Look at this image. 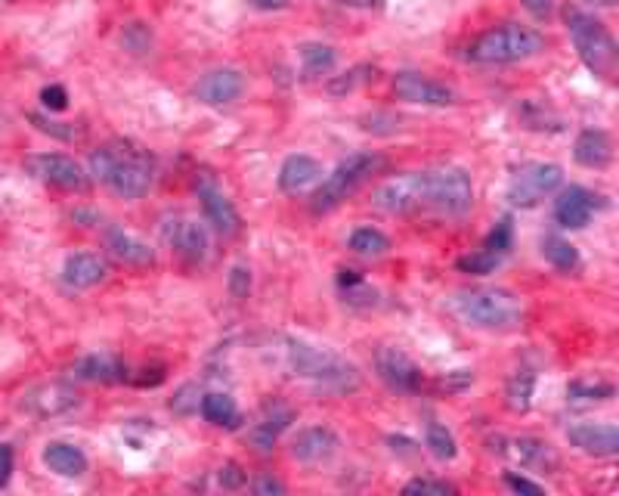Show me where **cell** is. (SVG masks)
I'll list each match as a JSON object with an SVG mask.
<instances>
[{"mask_svg": "<svg viewBox=\"0 0 619 496\" xmlns=\"http://www.w3.org/2000/svg\"><path fill=\"white\" fill-rule=\"evenodd\" d=\"M372 202H375V208H381L387 214H418V211H425V205H421V171L387 177L372 193Z\"/></svg>", "mask_w": 619, "mask_h": 496, "instance_id": "cell-12", "label": "cell"}, {"mask_svg": "<svg viewBox=\"0 0 619 496\" xmlns=\"http://www.w3.org/2000/svg\"><path fill=\"white\" fill-rule=\"evenodd\" d=\"M425 447L431 450L434 459L440 462H452L455 456H459V444H455V434L443 425V422H428L425 425Z\"/></svg>", "mask_w": 619, "mask_h": 496, "instance_id": "cell-34", "label": "cell"}, {"mask_svg": "<svg viewBox=\"0 0 619 496\" xmlns=\"http://www.w3.org/2000/svg\"><path fill=\"white\" fill-rule=\"evenodd\" d=\"M375 369H378V379L390 388V391H400V394H418L421 385H425V376H421L418 363L397 351V348H381L375 357Z\"/></svg>", "mask_w": 619, "mask_h": 496, "instance_id": "cell-15", "label": "cell"}, {"mask_svg": "<svg viewBox=\"0 0 619 496\" xmlns=\"http://www.w3.org/2000/svg\"><path fill=\"white\" fill-rule=\"evenodd\" d=\"M511 245H514V227H511V217H502V221L493 227V233L486 236L483 242V252H490L496 258L505 261V255L511 252Z\"/></svg>", "mask_w": 619, "mask_h": 496, "instance_id": "cell-37", "label": "cell"}, {"mask_svg": "<svg viewBox=\"0 0 619 496\" xmlns=\"http://www.w3.org/2000/svg\"><path fill=\"white\" fill-rule=\"evenodd\" d=\"M499 453L527 469H558V453L539 438H508L502 441Z\"/></svg>", "mask_w": 619, "mask_h": 496, "instance_id": "cell-24", "label": "cell"}, {"mask_svg": "<svg viewBox=\"0 0 619 496\" xmlns=\"http://www.w3.org/2000/svg\"><path fill=\"white\" fill-rule=\"evenodd\" d=\"M452 307L468 326L483 332H514L524 323V304L511 289L502 286L459 289L452 298Z\"/></svg>", "mask_w": 619, "mask_h": 496, "instance_id": "cell-3", "label": "cell"}, {"mask_svg": "<svg viewBox=\"0 0 619 496\" xmlns=\"http://www.w3.org/2000/svg\"><path fill=\"white\" fill-rule=\"evenodd\" d=\"M421 202H425V211L443 217H462L474 205V183L468 171L452 165L421 171Z\"/></svg>", "mask_w": 619, "mask_h": 496, "instance_id": "cell-6", "label": "cell"}, {"mask_svg": "<svg viewBox=\"0 0 619 496\" xmlns=\"http://www.w3.org/2000/svg\"><path fill=\"white\" fill-rule=\"evenodd\" d=\"M28 121L35 124L41 134H50V137H56V140H62V143H72V140L81 137V128H78V124H72V121H53V118H47V115H41V112H31Z\"/></svg>", "mask_w": 619, "mask_h": 496, "instance_id": "cell-36", "label": "cell"}, {"mask_svg": "<svg viewBox=\"0 0 619 496\" xmlns=\"http://www.w3.org/2000/svg\"><path fill=\"white\" fill-rule=\"evenodd\" d=\"M106 248H109L112 258H118L121 264H130V267H149V264H155V252L149 248V242L137 239L134 233L109 230Z\"/></svg>", "mask_w": 619, "mask_h": 496, "instance_id": "cell-27", "label": "cell"}, {"mask_svg": "<svg viewBox=\"0 0 619 496\" xmlns=\"http://www.w3.org/2000/svg\"><path fill=\"white\" fill-rule=\"evenodd\" d=\"M106 276H109V261L93 252H75L65 258V267H62V279L72 289H93V286H100Z\"/></svg>", "mask_w": 619, "mask_h": 496, "instance_id": "cell-22", "label": "cell"}, {"mask_svg": "<svg viewBox=\"0 0 619 496\" xmlns=\"http://www.w3.org/2000/svg\"><path fill=\"white\" fill-rule=\"evenodd\" d=\"M251 490L257 493V496H279V493H285V484L279 481V478H270V475H260L254 484H251Z\"/></svg>", "mask_w": 619, "mask_h": 496, "instance_id": "cell-45", "label": "cell"}, {"mask_svg": "<svg viewBox=\"0 0 619 496\" xmlns=\"http://www.w3.org/2000/svg\"><path fill=\"white\" fill-rule=\"evenodd\" d=\"M338 286H341L344 304H350V307L369 310V307H375V304H378V292L366 283V276H360L356 270H341V276H338Z\"/></svg>", "mask_w": 619, "mask_h": 496, "instance_id": "cell-31", "label": "cell"}, {"mask_svg": "<svg viewBox=\"0 0 619 496\" xmlns=\"http://www.w3.org/2000/svg\"><path fill=\"white\" fill-rule=\"evenodd\" d=\"M505 484H508L514 493H530V496H542V493H545L542 484H536V481H530V478H524V475H514V472L505 475Z\"/></svg>", "mask_w": 619, "mask_h": 496, "instance_id": "cell-43", "label": "cell"}, {"mask_svg": "<svg viewBox=\"0 0 619 496\" xmlns=\"http://www.w3.org/2000/svg\"><path fill=\"white\" fill-rule=\"evenodd\" d=\"M254 10H264V13H276V10H285L291 0H248Z\"/></svg>", "mask_w": 619, "mask_h": 496, "instance_id": "cell-50", "label": "cell"}, {"mask_svg": "<svg viewBox=\"0 0 619 496\" xmlns=\"http://www.w3.org/2000/svg\"><path fill=\"white\" fill-rule=\"evenodd\" d=\"M13 478V447L0 444V487H7Z\"/></svg>", "mask_w": 619, "mask_h": 496, "instance_id": "cell-48", "label": "cell"}, {"mask_svg": "<svg viewBox=\"0 0 619 496\" xmlns=\"http://www.w3.org/2000/svg\"><path fill=\"white\" fill-rule=\"evenodd\" d=\"M161 236H165L171 252L189 264H199L208 258V230L195 217H168L165 227H161Z\"/></svg>", "mask_w": 619, "mask_h": 496, "instance_id": "cell-13", "label": "cell"}, {"mask_svg": "<svg viewBox=\"0 0 619 496\" xmlns=\"http://www.w3.org/2000/svg\"><path fill=\"white\" fill-rule=\"evenodd\" d=\"M220 484H223L226 490H236V487L245 484V475H242V469H239L236 462H226L223 469H220Z\"/></svg>", "mask_w": 619, "mask_h": 496, "instance_id": "cell-47", "label": "cell"}, {"mask_svg": "<svg viewBox=\"0 0 619 496\" xmlns=\"http://www.w3.org/2000/svg\"><path fill=\"white\" fill-rule=\"evenodd\" d=\"M338 450H341V438L329 425L301 428L298 438L291 441V456H295L301 465H325L338 456Z\"/></svg>", "mask_w": 619, "mask_h": 496, "instance_id": "cell-18", "label": "cell"}, {"mask_svg": "<svg viewBox=\"0 0 619 496\" xmlns=\"http://www.w3.org/2000/svg\"><path fill=\"white\" fill-rule=\"evenodd\" d=\"M199 410L205 416V422L217 425V428H236L242 422V413L236 407V400L230 394H223V391H211L202 397L199 403Z\"/></svg>", "mask_w": 619, "mask_h": 496, "instance_id": "cell-29", "label": "cell"}, {"mask_svg": "<svg viewBox=\"0 0 619 496\" xmlns=\"http://www.w3.org/2000/svg\"><path fill=\"white\" fill-rule=\"evenodd\" d=\"M372 75H375L372 66H356V69H350L347 75L332 78V81H329V93H335V97H344V93H350V90H356L360 84H366Z\"/></svg>", "mask_w": 619, "mask_h": 496, "instance_id": "cell-39", "label": "cell"}, {"mask_svg": "<svg viewBox=\"0 0 619 496\" xmlns=\"http://www.w3.org/2000/svg\"><path fill=\"white\" fill-rule=\"evenodd\" d=\"M245 93V75L239 69H211L195 81V100L205 106H230Z\"/></svg>", "mask_w": 619, "mask_h": 496, "instance_id": "cell-17", "label": "cell"}, {"mask_svg": "<svg viewBox=\"0 0 619 496\" xmlns=\"http://www.w3.org/2000/svg\"><path fill=\"white\" fill-rule=\"evenodd\" d=\"M291 419H295V413H291L285 403H279V400L264 403V410H260L257 422L248 428V441L260 453H270L276 447V441H279V434L291 425Z\"/></svg>", "mask_w": 619, "mask_h": 496, "instance_id": "cell-20", "label": "cell"}, {"mask_svg": "<svg viewBox=\"0 0 619 496\" xmlns=\"http://www.w3.org/2000/svg\"><path fill=\"white\" fill-rule=\"evenodd\" d=\"M72 372L81 382H100V385L127 382V366L112 354H87L72 366Z\"/></svg>", "mask_w": 619, "mask_h": 496, "instance_id": "cell-25", "label": "cell"}, {"mask_svg": "<svg viewBox=\"0 0 619 496\" xmlns=\"http://www.w3.org/2000/svg\"><path fill=\"white\" fill-rule=\"evenodd\" d=\"M78 407H81V391L62 379L38 382L19 397V410L31 419H59L75 413Z\"/></svg>", "mask_w": 619, "mask_h": 496, "instance_id": "cell-8", "label": "cell"}, {"mask_svg": "<svg viewBox=\"0 0 619 496\" xmlns=\"http://www.w3.org/2000/svg\"><path fill=\"white\" fill-rule=\"evenodd\" d=\"M564 186V168L555 162H530L517 168V174L508 183V199L520 208H533L545 196L558 193Z\"/></svg>", "mask_w": 619, "mask_h": 496, "instance_id": "cell-9", "label": "cell"}, {"mask_svg": "<svg viewBox=\"0 0 619 496\" xmlns=\"http://www.w3.org/2000/svg\"><path fill=\"white\" fill-rule=\"evenodd\" d=\"M604 208V196H598L589 186H564L555 199V221L564 230H582L592 217Z\"/></svg>", "mask_w": 619, "mask_h": 496, "instance_id": "cell-14", "label": "cell"}, {"mask_svg": "<svg viewBox=\"0 0 619 496\" xmlns=\"http://www.w3.org/2000/svg\"><path fill=\"white\" fill-rule=\"evenodd\" d=\"M41 103L50 112H65L69 109V93H65V87H59V84H50L41 90Z\"/></svg>", "mask_w": 619, "mask_h": 496, "instance_id": "cell-41", "label": "cell"}, {"mask_svg": "<svg viewBox=\"0 0 619 496\" xmlns=\"http://www.w3.org/2000/svg\"><path fill=\"white\" fill-rule=\"evenodd\" d=\"M567 441L585 456H616L619 453V428L613 422H579L567 428Z\"/></svg>", "mask_w": 619, "mask_h": 496, "instance_id": "cell-19", "label": "cell"}, {"mask_svg": "<svg viewBox=\"0 0 619 496\" xmlns=\"http://www.w3.org/2000/svg\"><path fill=\"white\" fill-rule=\"evenodd\" d=\"M573 159L589 168V171H604L613 162V140L607 131L601 128H585L579 131L576 143H573Z\"/></svg>", "mask_w": 619, "mask_h": 496, "instance_id": "cell-23", "label": "cell"}, {"mask_svg": "<svg viewBox=\"0 0 619 496\" xmlns=\"http://www.w3.org/2000/svg\"><path fill=\"white\" fill-rule=\"evenodd\" d=\"M381 165H384V159H381V155H375V152H353V155H347V159L338 162V168L329 177L319 180V190L313 193V205H310L313 214L335 211L347 196L356 193V186L366 183Z\"/></svg>", "mask_w": 619, "mask_h": 496, "instance_id": "cell-7", "label": "cell"}, {"mask_svg": "<svg viewBox=\"0 0 619 496\" xmlns=\"http://www.w3.org/2000/svg\"><path fill=\"white\" fill-rule=\"evenodd\" d=\"M25 171L35 180H41L47 186H56V190H65V193H84L87 186H90L87 171L72 159V155H62V152L28 155Z\"/></svg>", "mask_w": 619, "mask_h": 496, "instance_id": "cell-10", "label": "cell"}, {"mask_svg": "<svg viewBox=\"0 0 619 496\" xmlns=\"http://www.w3.org/2000/svg\"><path fill=\"white\" fill-rule=\"evenodd\" d=\"M394 93L403 103H412V106H452L455 103L452 87L421 75V72H397Z\"/></svg>", "mask_w": 619, "mask_h": 496, "instance_id": "cell-16", "label": "cell"}, {"mask_svg": "<svg viewBox=\"0 0 619 496\" xmlns=\"http://www.w3.org/2000/svg\"><path fill=\"white\" fill-rule=\"evenodd\" d=\"M564 22H567V31H570L582 66L589 69L592 75L610 81L616 66H619V47L607 31V25L601 19H595L592 13L579 10V7H567Z\"/></svg>", "mask_w": 619, "mask_h": 496, "instance_id": "cell-4", "label": "cell"}, {"mask_svg": "<svg viewBox=\"0 0 619 496\" xmlns=\"http://www.w3.org/2000/svg\"><path fill=\"white\" fill-rule=\"evenodd\" d=\"M90 174L121 199H143L155 177V159L134 140H109L93 149Z\"/></svg>", "mask_w": 619, "mask_h": 496, "instance_id": "cell-2", "label": "cell"}, {"mask_svg": "<svg viewBox=\"0 0 619 496\" xmlns=\"http://www.w3.org/2000/svg\"><path fill=\"white\" fill-rule=\"evenodd\" d=\"M350 252L360 255V258H384L390 252V239L387 233L375 230V227H360L350 233Z\"/></svg>", "mask_w": 619, "mask_h": 496, "instance_id": "cell-33", "label": "cell"}, {"mask_svg": "<svg viewBox=\"0 0 619 496\" xmlns=\"http://www.w3.org/2000/svg\"><path fill=\"white\" fill-rule=\"evenodd\" d=\"M474 382V376L468 369H455V372H449L446 379H440V388H446V391H462V388H468Z\"/></svg>", "mask_w": 619, "mask_h": 496, "instance_id": "cell-46", "label": "cell"}, {"mask_svg": "<svg viewBox=\"0 0 619 496\" xmlns=\"http://www.w3.org/2000/svg\"><path fill=\"white\" fill-rule=\"evenodd\" d=\"M41 459H44L47 469H50L53 475H59V478H81V475L87 472V456H84V450L75 447V444H65V441L47 444L44 453H41Z\"/></svg>", "mask_w": 619, "mask_h": 496, "instance_id": "cell-26", "label": "cell"}, {"mask_svg": "<svg viewBox=\"0 0 619 496\" xmlns=\"http://www.w3.org/2000/svg\"><path fill=\"white\" fill-rule=\"evenodd\" d=\"M273 360L276 366H282L288 376L313 382L325 391L335 394H350L360 388V369H356L347 357L329 351V348H316L307 345L301 338L291 335H279L273 345Z\"/></svg>", "mask_w": 619, "mask_h": 496, "instance_id": "cell-1", "label": "cell"}, {"mask_svg": "<svg viewBox=\"0 0 619 496\" xmlns=\"http://www.w3.org/2000/svg\"><path fill=\"white\" fill-rule=\"evenodd\" d=\"M329 4L356 7V10H381V7H384V0H329Z\"/></svg>", "mask_w": 619, "mask_h": 496, "instance_id": "cell-49", "label": "cell"}, {"mask_svg": "<svg viewBox=\"0 0 619 496\" xmlns=\"http://www.w3.org/2000/svg\"><path fill=\"white\" fill-rule=\"evenodd\" d=\"M403 493H421V496H452L455 487L449 481H437V478H412Z\"/></svg>", "mask_w": 619, "mask_h": 496, "instance_id": "cell-40", "label": "cell"}, {"mask_svg": "<svg viewBox=\"0 0 619 496\" xmlns=\"http://www.w3.org/2000/svg\"><path fill=\"white\" fill-rule=\"evenodd\" d=\"M570 400L576 403H601V400H610L616 394V388L610 382H595V379H576L570 382L567 388Z\"/></svg>", "mask_w": 619, "mask_h": 496, "instance_id": "cell-35", "label": "cell"}, {"mask_svg": "<svg viewBox=\"0 0 619 496\" xmlns=\"http://www.w3.org/2000/svg\"><path fill=\"white\" fill-rule=\"evenodd\" d=\"M542 258L555 267L558 273H573L579 267V252L576 245L564 236H545L542 239Z\"/></svg>", "mask_w": 619, "mask_h": 496, "instance_id": "cell-32", "label": "cell"}, {"mask_svg": "<svg viewBox=\"0 0 619 496\" xmlns=\"http://www.w3.org/2000/svg\"><path fill=\"white\" fill-rule=\"evenodd\" d=\"M520 4H524V10L539 22L551 19V13H555V0H520Z\"/></svg>", "mask_w": 619, "mask_h": 496, "instance_id": "cell-44", "label": "cell"}, {"mask_svg": "<svg viewBox=\"0 0 619 496\" xmlns=\"http://www.w3.org/2000/svg\"><path fill=\"white\" fill-rule=\"evenodd\" d=\"M499 264H502V258L483 252V248H477V252H471V255L455 261V267H459L462 273H471V276H486V273H493Z\"/></svg>", "mask_w": 619, "mask_h": 496, "instance_id": "cell-38", "label": "cell"}, {"mask_svg": "<svg viewBox=\"0 0 619 496\" xmlns=\"http://www.w3.org/2000/svg\"><path fill=\"white\" fill-rule=\"evenodd\" d=\"M298 59H301V75L304 81H316L332 75V69L338 66V53L329 44H319V41H307L298 47Z\"/></svg>", "mask_w": 619, "mask_h": 496, "instance_id": "cell-28", "label": "cell"}, {"mask_svg": "<svg viewBox=\"0 0 619 496\" xmlns=\"http://www.w3.org/2000/svg\"><path fill=\"white\" fill-rule=\"evenodd\" d=\"M248 292H251V270L242 267V264H236V267L230 270V295L242 301V298H248Z\"/></svg>", "mask_w": 619, "mask_h": 496, "instance_id": "cell-42", "label": "cell"}, {"mask_svg": "<svg viewBox=\"0 0 619 496\" xmlns=\"http://www.w3.org/2000/svg\"><path fill=\"white\" fill-rule=\"evenodd\" d=\"M545 50V38L536 28L527 25H499L483 31V35L468 47V59L480 62V66H511V62L533 59Z\"/></svg>", "mask_w": 619, "mask_h": 496, "instance_id": "cell-5", "label": "cell"}, {"mask_svg": "<svg viewBox=\"0 0 619 496\" xmlns=\"http://www.w3.org/2000/svg\"><path fill=\"white\" fill-rule=\"evenodd\" d=\"M322 180V165L313 159V155H288V159L282 162L279 168V190L285 196H301L307 193L310 186H316Z\"/></svg>", "mask_w": 619, "mask_h": 496, "instance_id": "cell-21", "label": "cell"}, {"mask_svg": "<svg viewBox=\"0 0 619 496\" xmlns=\"http://www.w3.org/2000/svg\"><path fill=\"white\" fill-rule=\"evenodd\" d=\"M533 394H536V372L530 369H517L505 385V403L514 413H527L533 407Z\"/></svg>", "mask_w": 619, "mask_h": 496, "instance_id": "cell-30", "label": "cell"}, {"mask_svg": "<svg viewBox=\"0 0 619 496\" xmlns=\"http://www.w3.org/2000/svg\"><path fill=\"white\" fill-rule=\"evenodd\" d=\"M582 4H589V7H613L616 0H582Z\"/></svg>", "mask_w": 619, "mask_h": 496, "instance_id": "cell-51", "label": "cell"}, {"mask_svg": "<svg viewBox=\"0 0 619 496\" xmlns=\"http://www.w3.org/2000/svg\"><path fill=\"white\" fill-rule=\"evenodd\" d=\"M195 193H199V199H202L205 221H208L223 239H230V236H236V233L242 230V217H239L236 205L230 202V196L220 190L217 180H214L208 171H202L199 177H195Z\"/></svg>", "mask_w": 619, "mask_h": 496, "instance_id": "cell-11", "label": "cell"}]
</instances>
